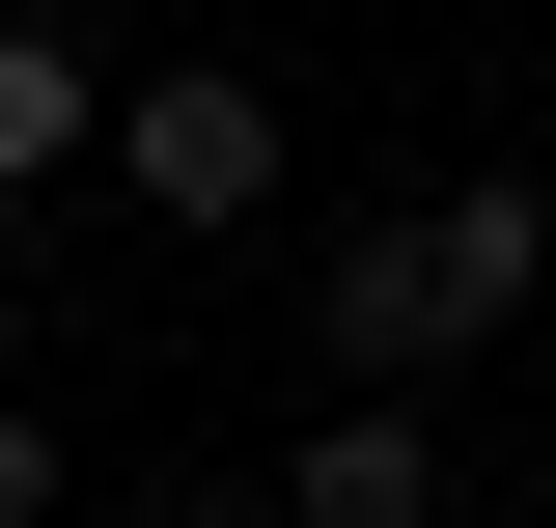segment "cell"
Instances as JSON below:
<instances>
[{
	"mask_svg": "<svg viewBox=\"0 0 556 528\" xmlns=\"http://www.w3.org/2000/svg\"><path fill=\"white\" fill-rule=\"evenodd\" d=\"M529 278H556V196H529V167H445V196L334 223V278H306V334H334L362 390H417V362H473V334H529Z\"/></svg>",
	"mask_w": 556,
	"mask_h": 528,
	"instance_id": "obj_1",
	"label": "cell"
},
{
	"mask_svg": "<svg viewBox=\"0 0 556 528\" xmlns=\"http://www.w3.org/2000/svg\"><path fill=\"white\" fill-rule=\"evenodd\" d=\"M112 167H139V196L223 251V223H278V84H251V56H167V84H112Z\"/></svg>",
	"mask_w": 556,
	"mask_h": 528,
	"instance_id": "obj_2",
	"label": "cell"
},
{
	"mask_svg": "<svg viewBox=\"0 0 556 528\" xmlns=\"http://www.w3.org/2000/svg\"><path fill=\"white\" fill-rule=\"evenodd\" d=\"M278 528H445V417H417V390H334L306 473H278Z\"/></svg>",
	"mask_w": 556,
	"mask_h": 528,
	"instance_id": "obj_3",
	"label": "cell"
},
{
	"mask_svg": "<svg viewBox=\"0 0 556 528\" xmlns=\"http://www.w3.org/2000/svg\"><path fill=\"white\" fill-rule=\"evenodd\" d=\"M28 167H112V84H84L56 0H0V196H28Z\"/></svg>",
	"mask_w": 556,
	"mask_h": 528,
	"instance_id": "obj_4",
	"label": "cell"
},
{
	"mask_svg": "<svg viewBox=\"0 0 556 528\" xmlns=\"http://www.w3.org/2000/svg\"><path fill=\"white\" fill-rule=\"evenodd\" d=\"M0 528H56V417H28V390H0Z\"/></svg>",
	"mask_w": 556,
	"mask_h": 528,
	"instance_id": "obj_5",
	"label": "cell"
},
{
	"mask_svg": "<svg viewBox=\"0 0 556 528\" xmlns=\"http://www.w3.org/2000/svg\"><path fill=\"white\" fill-rule=\"evenodd\" d=\"M139 528H278V501H251V473H167V501H139Z\"/></svg>",
	"mask_w": 556,
	"mask_h": 528,
	"instance_id": "obj_6",
	"label": "cell"
},
{
	"mask_svg": "<svg viewBox=\"0 0 556 528\" xmlns=\"http://www.w3.org/2000/svg\"><path fill=\"white\" fill-rule=\"evenodd\" d=\"M529 501H556V417H529Z\"/></svg>",
	"mask_w": 556,
	"mask_h": 528,
	"instance_id": "obj_7",
	"label": "cell"
}]
</instances>
